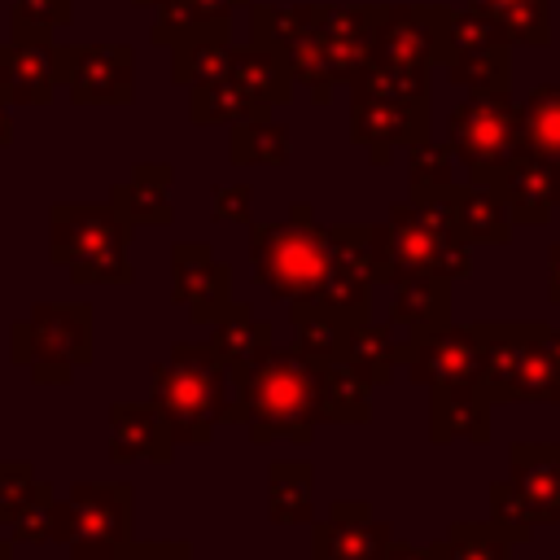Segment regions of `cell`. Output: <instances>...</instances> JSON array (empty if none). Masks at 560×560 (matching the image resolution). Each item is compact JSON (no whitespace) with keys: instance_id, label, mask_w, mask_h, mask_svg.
Returning <instances> with one entry per match:
<instances>
[{"instance_id":"1","label":"cell","mask_w":560,"mask_h":560,"mask_svg":"<svg viewBox=\"0 0 560 560\" xmlns=\"http://www.w3.org/2000/svg\"><path fill=\"white\" fill-rule=\"evenodd\" d=\"M228 424H245L254 446H267L276 438L306 446L315 438V424H328L315 359H306L293 341L271 346L245 372V381H236Z\"/></svg>"},{"instance_id":"2","label":"cell","mask_w":560,"mask_h":560,"mask_svg":"<svg viewBox=\"0 0 560 560\" xmlns=\"http://www.w3.org/2000/svg\"><path fill=\"white\" fill-rule=\"evenodd\" d=\"M149 381V398L166 416L175 446H206L232 416V372L210 341H175Z\"/></svg>"},{"instance_id":"3","label":"cell","mask_w":560,"mask_h":560,"mask_svg":"<svg viewBox=\"0 0 560 560\" xmlns=\"http://www.w3.org/2000/svg\"><path fill=\"white\" fill-rule=\"evenodd\" d=\"M477 394L486 407L503 402H556V328L542 319H481Z\"/></svg>"},{"instance_id":"4","label":"cell","mask_w":560,"mask_h":560,"mask_svg":"<svg viewBox=\"0 0 560 560\" xmlns=\"http://www.w3.org/2000/svg\"><path fill=\"white\" fill-rule=\"evenodd\" d=\"M385 232H389V258H394L389 284L407 276H446V280L472 276V241L455 223L451 188L389 206Z\"/></svg>"},{"instance_id":"5","label":"cell","mask_w":560,"mask_h":560,"mask_svg":"<svg viewBox=\"0 0 560 560\" xmlns=\"http://www.w3.org/2000/svg\"><path fill=\"white\" fill-rule=\"evenodd\" d=\"M249 267L271 298H315L332 267L328 223H319L306 201L289 206V223H249Z\"/></svg>"},{"instance_id":"6","label":"cell","mask_w":560,"mask_h":560,"mask_svg":"<svg viewBox=\"0 0 560 560\" xmlns=\"http://www.w3.org/2000/svg\"><path fill=\"white\" fill-rule=\"evenodd\" d=\"M131 223L105 201H61L48 210V258L70 271L74 284H131Z\"/></svg>"},{"instance_id":"7","label":"cell","mask_w":560,"mask_h":560,"mask_svg":"<svg viewBox=\"0 0 560 560\" xmlns=\"http://www.w3.org/2000/svg\"><path fill=\"white\" fill-rule=\"evenodd\" d=\"M9 359L26 368L35 385H70V376L96 359L92 306L88 302H35L9 328Z\"/></svg>"},{"instance_id":"8","label":"cell","mask_w":560,"mask_h":560,"mask_svg":"<svg viewBox=\"0 0 560 560\" xmlns=\"http://www.w3.org/2000/svg\"><path fill=\"white\" fill-rule=\"evenodd\" d=\"M52 542L70 560H127L136 542V490L127 481H74L57 499Z\"/></svg>"},{"instance_id":"9","label":"cell","mask_w":560,"mask_h":560,"mask_svg":"<svg viewBox=\"0 0 560 560\" xmlns=\"http://www.w3.org/2000/svg\"><path fill=\"white\" fill-rule=\"evenodd\" d=\"M490 516L516 542H529L534 525H560V442L508 446V477L490 486Z\"/></svg>"},{"instance_id":"10","label":"cell","mask_w":560,"mask_h":560,"mask_svg":"<svg viewBox=\"0 0 560 560\" xmlns=\"http://www.w3.org/2000/svg\"><path fill=\"white\" fill-rule=\"evenodd\" d=\"M446 144L464 162L468 179L490 188L494 175L525 149L521 105L512 101V92H486L459 101L446 118Z\"/></svg>"},{"instance_id":"11","label":"cell","mask_w":560,"mask_h":560,"mask_svg":"<svg viewBox=\"0 0 560 560\" xmlns=\"http://www.w3.org/2000/svg\"><path fill=\"white\" fill-rule=\"evenodd\" d=\"M398 368L416 385H442V381H477L481 368V332L477 324H438V328H411L407 341H398Z\"/></svg>"},{"instance_id":"12","label":"cell","mask_w":560,"mask_h":560,"mask_svg":"<svg viewBox=\"0 0 560 560\" xmlns=\"http://www.w3.org/2000/svg\"><path fill=\"white\" fill-rule=\"evenodd\" d=\"M350 140L372 166H389L394 149L429 140V101H381L350 92Z\"/></svg>"},{"instance_id":"13","label":"cell","mask_w":560,"mask_h":560,"mask_svg":"<svg viewBox=\"0 0 560 560\" xmlns=\"http://www.w3.org/2000/svg\"><path fill=\"white\" fill-rule=\"evenodd\" d=\"M74 105H131L136 52L131 44H66V83Z\"/></svg>"},{"instance_id":"14","label":"cell","mask_w":560,"mask_h":560,"mask_svg":"<svg viewBox=\"0 0 560 560\" xmlns=\"http://www.w3.org/2000/svg\"><path fill=\"white\" fill-rule=\"evenodd\" d=\"M171 302L188 311L192 324H210L232 302V267L206 241L171 245Z\"/></svg>"},{"instance_id":"15","label":"cell","mask_w":560,"mask_h":560,"mask_svg":"<svg viewBox=\"0 0 560 560\" xmlns=\"http://www.w3.org/2000/svg\"><path fill=\"white\" fill-rule=\"evenodd\" d=\"M394 542V525L372 512L368 499H337L324 521L311 525V560H381Z\"/></svg>"},{"instance_id":"16","label":"cell","mask_w":560,"mask_h":560,"mask_svg":"<svg viewBox=\"0 0 560 560\" xmlns=\"http://www.w3.org/2000/svg\"><path fill=\"white\" fill-rule=\"evenodd\" d=\"M376 22L381 4H319V39L337 74V88H354L376 66Z\"/></svg>"},{"instance_id":"17","label":"cell","mask_w":560,"mask_h":560,"mask_svg":"<svg viewBox=\"0 0 560 560\" xmlns=\"http://www.w3.org/2000/svg\"><path fill=\"white\" fill-rule=\"evenodd\" d=\"M508 210L516 228H542L551 223V214L560 210V162L534 149H521L490 184Z\"/></svg>"},{"instance_id":"18","label":"cell","mask_w":560,"mask_h":560,"mask_svg":"<svg viewBox=\"0 0 560 560\" xmlns=\"http://www.w3.org/2000/svg\"><path fill=\"white\" fill-rule=\"evenodd\" d=\"M442 4H381L376 61L442 66Z\"/></svg>"},{"instance_id":"19","label":"cell","mask_w":560,"mask_h":560,"mask_svg":"<svg viewBox=\"0 0 560 560\" xmlns=\"http://www.w3.org/2000/svg\"><path fill=\"white\" fill-rule=\"evenodd\" d=\"M66 83V44L9 39L0 44V88L13 105H48L52 88Z\"/></svg>"},{"instance_id":"20","label":"cell","mask_w":560,"mask_h":560,"mask_svg":"<svg viewBox=\"0 0 560 560\" xmlns=\"http://www.w3.org/2000/svg\"><path fill=\"white\" fill-rule=\"evenodd\" d=\"M175 438L158 402H109V459L131 464V459H153L171 464Z\"/></svg>"},{"instance_id":"21","label":"cell","mask_w":560,"mask_h":560,"mask_svg":"<svg viewBox=\"0 0 560 560\" xmlns=\"http://www.w3.org/2000/svg\"><path fill=\"white\" fill-rule=\"evenodd\" d=\"M490 442V407L477 394V381H442L429 385V442L446 446V442Z\"/></svg>"},{"instance_id":"22","label":"cell","mask_w":560,"mask_h":560,"mask_svg":"<svg viewBox=\"0 0 560 560\" xmlns=\"http://www.w3.org/2000/svg\"><path fill=\"white\" fill-rule=\"evenodd\" d=\"M206 328H210V346L223 354V363H228V372H232V389H236V381H245V372L276 346V328H271L267 319H258L249 302H228Z\"/></svg>"},{"instance_id":"23","label":"cell","mask_w":560,"mask_h":560,"mask_svg":"<svg viewBox=\"0 0 560 560\" xmlns=\"http://www.w3.org/2000/svg\"><path fill=\"white\" fill-rule=\"evenodd\" d=\"M171 166L166 162H136L127 179L109 188V206L131 228H166L175 219L171 210Z\"/></svg>"},{"instance_id":"24","label":"cell","mask_w":560,"mask_h":560,"mask_svg":"<svg viewBox=\"0 0 560 560\" xmlns=\"http://www.w3.org/2000/svg\"><path fill=\"white\" fill-rule=\"evenodd\" d=\"M249 4L254 0H166L158 4L149 39L162 48H175L201 35H232V9H249Z\"/></svg>"},{"instance_id":"25","label":"cell","mask_w":560,"mask_h":560,"mask_svg":"<svg viewBox=\"0 0 560 560\" xmlns=\"http://www.w3.org/2000/svg\"><path fill=\"white\" fill-rule=\"evenodd\" d=\"M228 79L254 101V105H262V109H276V105H289L293 101V92H298V83H293V74H289V66H284V57L276 52V48H267V44H245V48H236L232 44V66H228Z\"/></svg>"},{"instance_id":"26","label":"cell","mask_w":560,"mask_h":560,"mask_svg":"<svg viewBox=\"0 0 560 560\" xmlns=\"http://www.w3.org/2000/svg\"><path fill=\"white\" fill-rule=\"evenodd\" d=\"M451 206H455L459 232H464L472 245H508V241H512V228H516V223H512L508 201H503L494 188L472 184V179L451 184Z\"/></svg>"},{"instance_id":"27","label":"cell","mask_w":560,"mask_h":560,"mask_svg":"<svg viewBox=\"0 0 560 560\" xmlns=\"http://www.w3.org/2000/svg\"><path fill=\"white\" fill-rule=\"evenodd\" d=\"M328 245H332V262L363 271L372 284H389L394 258H389L385 223H328Z\"/></svg>"},{"instance_id":"28","label":"cell","mask_w":560,"mask_h":560,"mask_svg":"<svg viewBox=\"0 0 560 560\" xmlns=\"http://www.w3.org/2000/svg\"><path fill=\"white\" fill-rule=\"evenodd\" d=\"M394 289L389 324L394 328H438L451 324V280L446 276H407Z\"/></svg>"},{"instance_id":"29","label":"cell","mask_w":560,"mask_h":560,"mask_svg":"<svg viewBox=\"0 0 560 560\" xmlns=\"http://www.w3.org/2000/svg\"><path fill=\"white\" fill-rule=\"evenodd\" d=\"M315 512V472L306 459H276L267 468V521L306 525Z\"/></svg>"},{"instance_id":"30","label":"cell","mask_w":560,"mask_h":560,"mask_svg":"<svg viewBox=\"0 0 560 560\" xmlns=\"http://www.w3.org/2000/svg\"><path fill=\"white\" fill-rule=\"evenodd\" d=\"M289 324H293V346L306 359H315V363L341 359V346H346V332H350V319L346 315H337L324 302L298 298V302H289Z\"/></svg>"},{"instance_id":"31","label":"cell","mask_w":560,"mask_h":560,"mask_svg":"<svg viewBox=\"0 0 560 560\" xmlns=\"http://www.w3.org/2000/svg\"><path fill=\"white\" fill-rule=\"evenodd\" d=\"M341 359L376 389V385H389L394 372H398V341H394V324H376V319H363V324H350L346 332V346H341Z\"/></svg>"},{"instance_id":"32","label":"cell","mask_w":560,"mask_h":560,"mask_svg":"<svg viewBox=\"0 0 560 560\" xmlns=\"http://www.w3.org/2000/svg\"><path fill=\"white\" fill-rule=\"evenodd\" d=\"M315 368H319V394H324L328 424H368L372 420V385L346 359H324Z\"/></svg>"},{"instance_id":"33","label":"cell","mask_w":560,"mask_h":560,"mask_svg":"<svg viewBox=\"0 0 560 560\" xmlns=\"http://www.w3.org/2000/svg\"><path fill=\"white\" fill-rule=\"evenodd\" d=\"M228 158L232 166H284L293 158V140L284 122H276L271 114H254V118L232 122Z\"/></svg>"},{"instance_id":"34","label":"cell","mask_w":560,"mask_h":560,"mask_svg":"<svg viewBox=\"0 0 560 560\" xmlns=\"http://www.w3.org/2000/svg\"><path fill=\"white\" fill-rule=\"evenodd\" d=\"M446 79L455 88H468V96L512 92V44H490V48H472V52L451 57Z\"/></svg>"},{"instance_id":"35","label":"cell","mask_w":560,"mask_h":560,"mask_svg":"<svg viewBox=\"0 0 560 560\" xmlns=\"http://www.w3.org/2000/svg\"><path fill=\"white\" fill-rule=\"evenodd\" d=\"M254 114H271L262 105H254L228 74L223 79H206V83H192L188 88V118L197 127H219V122H241V118H254Z\"/></svg>"},{"instance_id":"36","label":"cell","mask_w":560,"mask_h":560,"mask_svg":"<svg viewBox=\"0 0 560 560\" xmlns=\"http://www.w3.org/2000/svg\"><path fill=\"white\" fill-rule=\"evenodd\" d=\"M319 26V4H249V39L284 52L293 39Z\"/></svg>"},{"instance_id":"37","label":"cell","mask_w":560,"mask_h":560,"mask_svg":"<svg viewBox=\"0 0 560 560\" xmlns=\"http://www.w3.org/2000/svg\"><path fill=\"white\" fill-rule=\"evenodd\" d=\"M232 66V35H201L171 48V83L192 88L206 79H223Z\"/></svg>"},{"instance_id":"38","label":"cell","mask_w":560,"mask_h":560,"mask_svg":"<svg viewBox=\"0 0 560 560\" xmlns=\"http://www.w3.org/2000/svg\"><path fill=\"white\" fill-rule=\"evenodd\" d=\"M280 57H284V66H289L293 83H298V88H306V96H311L315 105H328V101H332V92H337V74H332V66H328V52H324L319 26H315L311 35H302V39H293Z\"/></svg>"},{"instance_id":"39","label":"cell","mask_w":560,"mask_h":560,"mask_svg":"<svg viewBox=\"0 0 560 560\" xmlns=\"http://www.w3.org/2000/svg\"><path fill=\"white\" fill-rule=\"evenodd\" d=\"M525 149L560 162V83H538L521 105Z\"/></svg>"},{"instance_id":"40","label":"cell","mask_w":560,"mask_h":560,"mask_svg":"<svg viewBox=\"0 0 560 560\" xmlns=\"http://www.w3.org/2000/svg\"><path fill=\"white\" fill-rule=\"evenodd\" d=\"M446 547H451V560H512L516 538L494 516L490 521H451Z\"/></svg>"},{"instance_id":"41","label":"cell","mask_w":560,"mask_h":560,"mask_svg":"<svg viewBox=\"0 0 560 560\" xmlns=\"http://www.w3.org/2000/svg\"><path fill=\"white\" fill-rule=\"evenodd\" d=\"M350 92L381 96V101H429V66H394V61H376Z\"/></svg>"},{"instance_id":"42","label":"cell","mask_w":560,"mask_h":560,"mask_svg":"<svg viewBox=\"0 0 560 560\" xmlns=\"http://www.w3.org/2000/svg\"><path fill=\"white\" fill-rule=\"evenodd\" d=\"M455 184V153L451 144H411L407 149V188L411 197H424V192H446Z\"/></svg>"},{"instance_id":"43","label":"cell","mask_w":560,"mask_h":560,"mask_svg":"<svg viewBox=\"0 0 560 560\" xmlns=\"http://www.w3.org/2000/svg\"><path fill=\"white\" fill-rule=\"evenodd\" d=\"M490 18L508 35V44H529V48H547L551 44V9H547V0H512V4L490 9Z\"/></svg>"},{"instance_id":"44","label":"cell","mask_w":560,"mask_h":560,"mask_svg":"<svg viewBox=\"0 0 560 560\" xmlns=\"http://www.w3.org/2000/svg\"><path fill=\"white\" fill-rule=\"evenodd\" d=\"M70 22H74V0H13L9 13L13 39H52Z\"/></svg>"},{"instance_id":"45","label":"cell","mask_w":560,"mask_h":560,"mask_svg":"<svg viewBox=\"0 0 560 560\" xmlns=\"http://www.w3.org/2000/svg\"><path fill=\"white\" fill-rule=\"evenodd\" d=\"M52 512H57V499H52V486H35V494L18 508V516L9 521L13 529V542H31V547H44L52 542Z\"/></svg>"},{"instance_id":"46","label":"cell","mask_w":560,"mask_h":560,"mask_svg":"<svg viewBox=\"0 0 560 560\" xmlns=\"http://www.w3.org/2000/svg\"><path fill=\"white\" fill-rule=\"evenodd\" d=\"M35 468L26 459H0V525L18 516V508L35 494Z\"/></svg>"},{"instance_id":"47","label":"cell","mask_w":560,"mask_h":560,"mask_svg":"<svg viewBox=\"0 0 560 560\" xmlns=\"http://www.w3.org/2000/svg\"><path fill=\"white\" fill-rule=\"evenodd\" d=\"M254 188L249 184H223V188H214V219L219 223H241V228H249L254 223Z\"/></svg>"},{"instance_id":"48","label":"cell","mask_w":560,"mask_h":560,"mask_svg":"<svg viewBox=\"0 0 560 560\" xmlns=\"http://www.w3.org/2000/svg\"><path fill=\"white\" fill-rule=\"evenodd\" d=\"M127 560H192L188 538H153V542H131Z\"/></svg>"},{"instance_id":"49","label":"cell","mask_w":560,"mask_h":560,"mask_svg":"<svg viewBox=\"0 0 560 560\" xmlns=\"http://www.w3.org/2000/svg\"><path fill=\"white\" fill-rule=\"evenodd\" d=\"M547 302L560 306V241L547 249Z\"/></svg>"},{"instance_id":"50","label":"cell","mask_w":560,"mask_h":560,"mask_svg":"<svg viewBox=\"0 0 560 560\" xmlns=\"http://www.w3.org/2000/svg\"><path fill=\"white\" fill-rule=\"evenodd\" d=\"M381 560H429V556H424V547H411V542H389V547L381 551Z\"/></svg>"},{"instance_id":"51","label":"cell","mask_w":560,"mask_h":560,"mask_svg":"<svg viewBox=\"0 0 560 560\" xmlns=\"http://www.w3.org/2000/svg\"><path fill=\"white\" fill-rule=\"evenodd\" d=\"M9 105H13V101H9V92L0 88V149L13 144V114H9Z\"/></svg>"},{"instance_id":"52","label":"cell","mask_w":560,"mask_h":560,"mask_svg":"<svg viewBox=\"0 0 560 560\" xmlns=\"http://www.w3.org/2000/svg\"><path fill=\"white\" fill-rule=\"evenodd\" d=\"M424 556H429V560H451V547H446V538H442V542H429V547H424Z\"/></svg>"},{"instance_id":"53","label":"cell","mask_w":560,"mask_h":560,"mask_svg":"<svg viewBox=\"0 0 560 560\" xmlns=\"http://www.w3.org/2000/svg\"><path fill=\"white\" fill-rule=\"evenodd\" d=\"M468 4H477V9H486V13H490V9H499V4H512V0H468Z\"/></svg>"},{"instance_id":"54","label":"cell","mask_w":560,"mask_h":560,"mask_svg":"<svg viewBox=\"0 0 560 560\" xmlns=\"http://www.w3.org/2000/svg\"><path fill=\"white\" fill-rule=\"evenodd\" d=\"M556 372H560V328H556ZM556 402H560V385H556Z\"/></svg>"},{"instance_id":"55","label":"cell","mask_w":560,"mask_h":560,"mask_svg":"<svg viewBox=\"0 0 560 560\" xmlns=\"http://www.w3.org/2000/svg\"><path fill=\"white\" fill-rule=\"evenodd\" d=\"M136 9H158V4H166V0H131Z\"/></svg>"},{"instance_id":"56","label":"cell","mask_w":560,"mask_h":560,"mask_svg":"<svg viewBox=\"0 0 560 560\" xmlns=\"http://www.w3.org/2000/svg\"><path fill=\"white\" fill-rule=\"evenodd\" d=\"M13 556V542H0V560H9Z\"/></svg>"}]
</instances>
